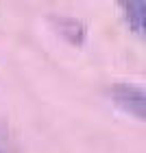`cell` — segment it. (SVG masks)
I'll list each match as a JSON object with an SVG mask.
<instances>
[{
    "instance_id": "obj_2",
    "label": "cell",
    "mask_w": 146,
    "mask_h": 153,
    "mask_svg": "<svg viewBox=\"0 0 146 153\" xmlns=\"http://www.w3.org/2000/svg\"><path fill=\"white\" fill-rule=\"evenodd\" d=\"M129 26L146 37V0H127L120 4Z\"/></svg>"
},
{
    "instance_id": "obj_4",
    "label": "cell",
    "mask_w": 146,
    "mask_h": 153,
    "mask_svg": "<svg viewBox=\"0 0 146 153\" xmlns=\"http://www.w3.org/2000/svg\"><path fill=\"white\" fill-rule=\"evenodd\" d=\"M0 153H2V149H0Z\"/></svg>"
},
{
    "instance_id": "obj_3",
    "label": "cell",
    "mask_w": 146,
    "mask_h": 153,
    "mask_svg": "<svg viewBox=\"0 0 146 153\" xmlns=\"http://www.w3.org/2000/svg\"><path fill=\"white\" fill-rule=\"evenodd\" d=\"M55 26H57V31L74 46H81L83 39H85V26L74 18H55Z\"/></svg>"
},
{
    "instance_id": "obj_1",
    "label": "cell",
    "mask_w": 146,
    "mask_h": 153,
    "mask_svg": "<svg viewBox=\"0 0 146 153\" xmlns=\"http://www.w3.org/2000/svg\"><path fill=\"white\" fill-rule=\"evenodd\" d=\"M109 96L122 112L146 123V90L144 88L131 85V83H114L109 88Z\"/></svg>"
}]
</instances>
